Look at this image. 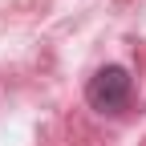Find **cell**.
<instances>
[{"instance_id":"obj_1","label":"cell","mask_w":146,"mask_h":146,"mask_svg":"<svg viewBox=\"0 0 146 146\" xmlns=\"http://www.w3.org/2000/svg\"><path fill=\"white\" fill-rule=\"evenodd\" d=\"M130 94H134V81H130V69L122 65H102L85 85V102L98 114H122L130 106Z\"/></svg>"}]
</instances>
